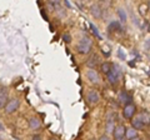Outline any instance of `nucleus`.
<instances>
[{"mask_svg":"<svg viewBox=\"0 0 150 140\" xmlns=\"http://www.w3.org/2000/svg\"><path fill=\"white\" fill-rule=\"evenodd\" d=\"M111 65H112L111 63H108V62L106 63H103L101 66H100L101 68V71L104 73V74H108V73L110 71V69H111Z\"/></svg>","mask_w":150,"mask_h":140,"instance_id":"obj_16","label":"nucleus"},{"mask_svg":"<svg viewBox=\"0 0 150 140\" xmlns=\"http://www.w3.org/2000/svg\"><path fill=\"white\" fill-rule=\"evenodd\" d=\"M135 110H137V108H135L134 104H126L124 106V110H123V115L125 119H131L133 118V115L135 114Z\"/></svg>","mask_w":150,"mask_h":140,"instance_id":"obj_4","label":"nucleus"},{"mask_svg":"<svg viewBox=\"0 0 150 140\" xmlns=\"http://www.w3.org/2000/svg\"><path fill=\"white\" fill-rule=\"evenodd\" d=\"M119 55H120L121 59H125V57H124V54H123V51H121V50H119Z\"/></svg>","mask_w":150,"mask_h":140,"instance_id":"obj_25","label":"nucleus"},{"mask_svg":"<svg viewBox=\"0 0 150 140\" xmlns=\"http://www.w3.org/2000/svg\"><path fill=\"white\" fill-rule=\"evenodd\" d=\"M103 53H104V54L106 55V57H109V55H110V51H109V49L105 48V46H104V48H103Z\"/></svg>","mask_w":150,"mask_h":140,"instance_id":"obj_23","label":"nucleus"},{"mask_svg":"<svg viewBox=\"0 0 150 140\" xmlns=\"http://www.w3.org/2000/svg\"><path fill=\"white\" fill-rule=\"evenodd\" d=\"M19 100L18 99H11V100H9V101H6V104L4 105L5 106V113H8V114H11V113H14L18 108H19Z\"/></svg>","mask_w":150,"mask_h":140,"instance_id":"obj_3","label":"nucleus"},{"mask_svg":"<svg viewBox=\"0 0 150 140\" xmlns=\"http://www.w3.org/2000/svg\"><path fill=\"white\" fill-rule=\"evenodd\" d=\"M131 127H133L135 130H143L145 128V124H144V121L142 120V118L138 116V118L131 120Z\"/></svg>","mask_w":150,"mask_h":140,"instance_id":"obj_8","label":"nucleus"},{"mask_svg":"<svg viewBox=\"0 0 150 140\" xmlns=\"http://www.w3.org/2000/svg\"><path fill=\"white\" fill-rule=\"evenodd\" d=\"M125 136L128 138V139H134V138H137V136H138L137 130H135L134 128H129V129H126V130H125Z\"/></svg>","mask_w":150,"mask_h":140,"instance_id":"obj_15","label":"nucleus"},{"mask_svg":"<svg viewBox=\"0 0 150 140\" xmlns=\"http://www.w3.org/2000/svg\"><path fill=\"white\" fill-rule=\"evenodd\" d=\"M49 1H50L51 4H54V5H58V4L60 3V0H49Z\"/></svg>","mask_w":150,"mask_h":140,"instance_id":"obj_24","label":"nucleus"},{"mask_svg":"<svg viewBox=\"0 0 150 140\" xmlns=\"http://www.w3.org/2000/svg\"><path fill=\"white\" fill-rule=\"evenodd\" d=\"M131 100V98L128 95V93L126 91H121L120 95H119V101L121 104H128V103Z\"/></svg>","mask_w":150,"mask_h":140,"instance_id":"obj_13","label":"nucleus"},{"mask_svg":"<svg viewBox=\"0 0 150 140\" xmlns=\"http://www.w3.org/2000/svg\"><path fill=\"white\" fill-rule=\"evenodd\" d=\"M109 29L110 30H116V31H120L121 30V25L119 24V21H112L111 24H110V26H109Z\"/></svg>","mask_w":150,"mask_h":140,"instance_id":"obj_18","label":"nucleus"},{"mask_svg":"<svg viewBox=\"0 0 150 140\" xmlns=\"http://www.w3.org/2000/svg\"><path fill=\"white\" fill-rule=\"evenodd\" d=\"M29 127H30L31 129H34V130H38V129H40L41 123H40L39 119L31 118V119H29Z\"/></svg>","mask_w":150,"mask_h":140,"instance_id":"obj_12","label":"nucleus"},{"mask_svg":"<svg viewBox=\"0 0 150 140\" xmlns=\"http://www.w3.org/2000/svg\"><path fill=\"white\" fill-rule=\"evenodd\" d=\"M86 76H88L89 80H90L91 83H94V84H98V83H99V80H100L99 74H98V71H96V70L94 69V68H91L90 70H88Z\"/></svg>","mask_w":150,"mask_h":140,"instance_id":"obj_7","label":"nucleus"},{"mask_svg":"<svg viewBox=\"0 0 150 140\" xmlns=\"http://www.w3.org/2000/svg\"><path fill=\"white\" fill-rule=\"evenodd\" d=\"M90 29H91V31H93V34L96 36L98 39H101V36H100V34H99V30H98V28L94 25V24H90Z\"/></svg>","mask_w":150,"mask_h":140,"instance_id":"obj_20","label":"nucleus"},{"mask_svg":"<svg viewBox=\"0 0 150 140\" xmlns=\"http://www.w3.org/2000/svg\"><path fill=\"white\" fill-rule=\"evenodd\" d=\"M8 101V91L6 89H0V108H3Z\"/></svg>","mask_w":150,"mask_h":140,"instance_id":"obj_11","label":"nucleus"},{"mask_svg":"<svg viewBox=\"0 0 150 140\" xmlns=\"http://www.w3.org/2000/svg\"><path fill=\"white\" fill-rule=\"evenodd\" d=\"M140 14H142L143 16H145V14H148V6L146 5H140Z\"/></svg>","mask_w":150,"mask_h":140,"instance_id":"obj_21","label":"nucleus"},{"mask_svg":"<svg viewBox=\"0 0 150 140\" xmlns=\"http://www.w3.org/2000/svg\"><path fill=\"white\" fill-rule=\"evenodd\" d=\"M91 46L93 41L90 40V38H83L78 44V51L80 54H88L91 50Z\"/></svg>","mask_w":150,"mask_h":140,"instance_id":"obj_1","label":"nucleus"},{"mask_svg":"<svg viewBox=\"0 0 150 140\" xmlns=\"http://www.w3.org/2000/svg\"><path fill=\"white\" fill-rule=\"evenodd\" d=\"M81 1H85V0H81Z\"/></svg>","mask_w":150,"mask_h":140,"instance_id":"obj_31","label":"nucleus"},{"mask_svg":"<svg viewBox=\"0 0 150 140\" xmlns=\"http://www.w3.org/2000/svg\"><path fill=\"white\" fill-rule=\"evenodd\" d=\"M118 15L120 18L121 23H126V13H125L124 9H119V10H118Z\"/></svg>","mask_w":150,"mask_h":140,"instance_id":"obj_19","label":"nucleus"},{"mask_svg":"<svg viewBox=\"0 0 150 140\" xmlns=\"http://www.w3.org/2000/svg\"><path fill=\"white\" fill-rule=\"evenodd\" d=\"M86 99L90 104H96V103H99V100H100V95L96 90H89Z\"/></svg>","mask_w":150,"mask_h":140,"instance_id":"obj_6","label":"nucleus"},{"mask_svg":"<svg viewBox=\"0 0 150 140\" xmlns=\"http://www.w3.org/2000/svg\"><path fill=\"white\" fill-rule=\"evenodd\" d=\"M125 130L126 128L124 127V125H118V127H115L114 130H112V135H114V138L116 140H121L124 136H125Z\"/></svg>","mask_w":150,"mask_h":140,"instance_id":"obj_5","label":"nucleus"},{"mask_svg":"<svg viewBox=\"0 0 150 140\" xmlns=\"http://www.w3.org/2000/svg\"><path fill=\"white\" fill-rule=\"evenodd\" d=\"M100 139H101V140H104V139H105V140H108V136H106V135H103V136H101Z\"/></svg>","mask_w":150,"mask_h":140,"instance_id":"obj_27","label":"nucleus"},{"mask_svg":"<svg viewBox=\"0 0 150 140\" xmlns=\"http://www.w3.org/2000/svg\"><path fill=\"white\" fill-rule=\"evenodd\" d=\"M146 50H149V39H146Z\"/></svg>","mask_w":150,"mask_h":140,"instance_id":"obj_28","label":"nucleus"},{"mask_svg":"<svg viewBox=\"0 0 150 140\" xmlns=\"http://www.w3.org/2000/svg\"><path fill=\"white\" fill-rule=\"evenodd\" d=\"M99 64V57L95 54H93L90 58H89V60L86 62V65L90 68H96V65Z\"/></svg>","mask_w":150,"mask_h":140,"instance_id":"obj_10","label":"nucleus"},{"mask_svg":"<svg viewBox=\"0 0 150 140\" xmlns=\"http://www.w3.org/2000/svg\"><path fill=\"white\" fill-rule=\"evenodd\" d=\"M3 130H4V127H3L1 124H0V132H3Z\"/></svg>","mask_w":150,"mask_h":140,"instance_id":"obj_30","label":"nucleus"},{"mask_svg":"<svg viewBox=\"0 0 150 140\" xmlns=\"http://www.w3.org/2000/svg\"><path fill=\"white\" fill-rule=\"evenodd\" d=\"M90 11H91V15L93 16H95V18H101V15H103V10H101V8L98 5V4H95V5H93L91 8H90Z\"/></svg>","mask_w":150,"mask_h":140,"instance_id":"obj_9","label":"nucleus"},{"mask_svg":"<svg viewBox=\"0 0 150 140\" xmlns=\"http://www.w3.org/2000/svg\"><path fill=\"white\" fill-rule=\"evenodd\" d=\"M106 76H108V80H109V83L111 85H115L119 80V76H120L119 68L116 66V65H111V69H110V71L106 74Z\"/></svg>","mask_w":150,"mask_h":140,"instance_id":"obj_2","label":"nucleus"},{"mask_svg":"<svg viewBox=\"0 0 150 140\" xmlns=\"http://www.w3.org/2000/svg\"><path fill=\"white\" fill-rule=\"evenodd\" d=\"M115 128V123H114V119L112 118H109L106 121V125H105V130L106 133H112V130Z\"/></svg>","mask_w":150,"mask_h":140,"instance_id":"obj_14","label":"nucleus"},{"mask_svg":"<svg viewBox=\"0 0 150 140\" xmlns=\"http://www.w3.org/2000/svg\"><path fill=\"white\" fill-rule=\"evenodd\" d=\"M40 136H39V135H34V136H33V139H39Z\"/></svg>","mask_w":150,"mask_h":140,"instance_id":"obj_29","label":"nucleus"},{"mask_svg":"<svg viewBox=\"0 0 150 140\" xmlns=\"http://www.w3.org/2000/svg\"><path fill=\"white\" fill-rule=\"evenodd\" d=\"M140 118H142V120L144 121V124H145V125H149V123H150V116H149V113H148V111H143V113H142V116H140Z\"/></svg>","mask_w":150,"mask_h":140,"instance_id":"obj_17","label":"nucleus"},{"mask_svg":"<svg viewBox=\"0 0 150 140\" xmlns=\"http://www.w3.org/2000/svg\"><path fill=\"white\" fill-rule=\"evenodd\" d=\"M65 4H67V6H68V8H70V6H71V5H70V3L68 1V0H65Z\"/></svg>","mask_w":150,"mask_h":140,"instance_id":"obj_26","label":"nucleus"},{"mask_svg":"<svg viewBox=\"0 0 150 140\" xmlns=\"http://www.w3.org/2000/svg\"><path fill=\"white\" fill-rule=\"evenodd\" d=\"M63 39H64V41H65V43H70V41H71V36H70V35L68 34V33H67V34H64Z\"/></svg>","mask_w":150,"mask_h":140,"instance_id":"obj_22","label":"nucleus"}]
</instances>
